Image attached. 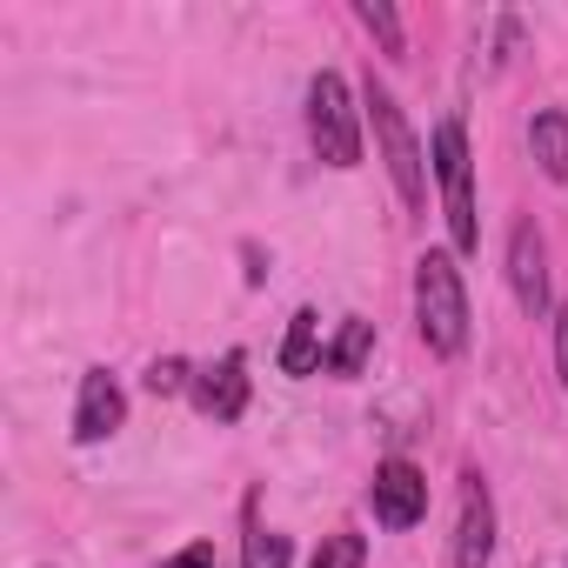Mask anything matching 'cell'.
<instances>
[{
  "label": "cell",
  "instance_id": "obj_1",
  "mask_svg": "<svg viewBox=\"0 0 568 568\" xmlns=\"http://www.w3.org/2000/svg\"><path fill=\"white\" fill-rule=\"evenodd\" d=\"M415 328H422L428 355H442V362H455L468 348V288H462L455 254H442V247H428L415 261Z\"/></svg>",
  "mask_w": 568,
  "mask_h": 568
},
{
  "label": "cell",
  "instance_id": "obj_2",
  "mask_svg": "<svg viewBox=\"0 0 568 568\" xmlns=\"http://www.w3.org/2000/svg\"><path fill=\"white\" fill-rule=\"evenodd\" d=\"M362 108H368L375 148H382V168H388V181H395L402 207H428V168H422V141H415L408 114L395 108V94H388L375 74H368V88H362Z\"/></svg>",
  "mask_w": 568,
  "mask_h": 568
},
{
  "label": "cell",
  "instance_id": "obj_3",
  "mask_svg": "<svg viewBox=\"0 0 568 568\" xmlns=\"http://www.w3.org/2000/svg\"><path fill=\"white\" fill-rule=\"evenodd\" d=\"M435 154V181H442V214H448V241L455 254H475L481 247V221H475V154H468V128L448 114L428 141Z\"/></svg>",
  "mask_w": 568,
  "mask_h": 568
},
{
  "label": "cell",
  "instance_id": "obj_4",
  "mask_svg": "<svg viewBox=\"0 0 568 568\" xmlns=\"http://www.w3.org/2000/svg\"><path fill=\"white\" fill-rule=\"evenodd\" d=\"M308 141L328 168H362V114L342 74H315L308 81Z\"/></svg>",
  "mask_w": 568,
  "mask_h": 568
},
{
  "label": "cell",
  "instance_id": "obj_5",
  "mask_svg": "<svg viewBox=\"0 0 568 568\" xmlns=\"http://www.w3.org/2000/svg\"><path fill=\"white\" fill-rule=\"evenodd\" d=\"M368 501H375V521H382V528H415V521L428 515V475H422L415 462L395 455V462L375 468Z\"/></svg>",
  "mask_w": 568,
  "mask_h": 568
},
{
  "label": "cell",
  "instance_id": "obj_6",
  "mask_svg": "<svg viewBox=\"0 0 568 568\" xmlns=\"http://www.w3.org/2000/svg\"><path fill=\"white\" fill-rule=\"evenodd\" d=\"M508 281H515L521 315L541 322L548 315V241L535 221H515V234H508Z\"/></svg>",
  "mask_w": 568,
  "mask_h": 568
},
{
  "label": "cell",
  "instance_id": "obj_7",
  "mask_svg": "<svg viewBox=\"0 0 568 568\" xmlns=\"http://www.w3.org/2000/svg\"><path fill=\"white\" fill-rule=\"evenodd\" d=\"M128 422V395H121V382L108 375V368H88L81 375V402H74V442H108L114 428Z\"/></svg>",
  "mask_w": 568,
  "mask_h": 568
},
{
  "label": "cell",
  "instance_id": "obj_8",
  "mask_svg": "<svg viewBox=\"0 0 568 568\" xmlns=\"http://www.w3.org/2000/svg\"><path fill=\"white\" fill-rule=\"evenodd\" d=\"M495 561V501L481 475H462V528H455V568H488Z\"/></svg>",
  "mask_w": 568,
  "mask_h": 568
},
{
  "label": "cell",
  "instance_id": "obj_9",
  "mask_svg": "<svg viewBox=\"0 0 568 568\" xmlns=\"http://www.w3.org/2000/svg\"><path fill=\"white\" fill-rule=\"evenodd\" d=\"M194 408H201L207 422H241V415H247V355H241V348L194 375Z\"/></svg>",
  "mask_w": 568,
  "mask_h": 568
},
{
  "label": "cell",
  "instance_id": "obj_10",
  "mask_svg": "<svg viewBox=\"0 0 568 568\" xmlns=\"http://www.w3.org/2000/svg\"><path fill=\"white\" fill-rule=\"evenodd\" d=\"M368 355H375V322L348 315V322H342V335H335V342H328V355H322V375L355 382V375L368 368Z\"/></svg>",
  "mask_w": 568,
  "mask_h": 568
},
{
  "label": "cell",
  "instance_id": "obj_11",
  "mask_svg": "<svg viewBox=\"0 0 568 568\" xmlns=\"http://www.w3.org/2000/svg\"><path fill=\"white\" fill-rule=\"evenodd\" d=\"M528 148H535V168L548 181H568V114L561 108H548V114L528 121Z\"/></svg>",
  "mask_w": 568,
  "mask_h": 568
},
{
  "label": "cell",
  "instance_id": "obj_12",
  "mask_svg": "<svg viewBox=\"0 0 568 568\" xmlns=\"http://www.w3.org/2000/svg\"><path fill=\"white\" fill-rule=\"evenodd\" d=\"M322 315L315 308H302L295 322H288V342H281V375H315L322 368Z\"/></svg>",
  "mask_w": 568,
  "mask_h": 568
},
{
  "label": "cell",
  "instance_id": "obj_13",
  "mask_svg": "<svg viewBox=\"0 0 568 568\" xmlns=\"http://www.w3.org/2000/svg\"><path fill=\"white\" fill-rule=\"evenodd\" d=\"M355 21L382 41V54H402V48H408V41H402V14L388 8V0H355Z\"/></svg>",
  "mask_w": 568,
  "mask_h": 568
},
{
  "label": "cell",
  "instance_id": "obj_14",
  "mask_svg": "<svg viewBox=\"0 0 568 568\" xmlns=\"http://www.w3.org/2000/svg\"><path fill=\"white\" fill-rule=\"evenodd\" d=\"M288 535H274V528H254L247 548H241V568H288Z\"/></svg>",
  "mask_w": 568,
  "mask_h": 568
},
{
  "label": "cell",
  "instance_id": "obj_15",
  "mask_svg": "<svg viewBox=\"0 0 568 568\" xmlns=\"http://www.w3.org/2000/svg\"><path fill=\"white\" fill-rule=\"evenodd\" d=\"M148 395H154V402H161V395H194V368H187L181 355L154 362V368H148Z\"/></svg>",
  "mask_w": 568,
  "mask_h": 568
},
{
  "label": "cell",
  "instance_id": "obj_16",
  "mask_svg": "<svg viewBox=\"0 0 568 568\" xmlns=\"http://www.w3.org/2000/svg\"><path fill=\"white\" fill-rule=\"evenodd\" d=\"M315 568H368V541L362 535H328L315 548Z\"/></svg>",
  "mask_w": 568,
  "mask_h": 568
},
{
  "label": "cell",
  "instance_id": "obj_17",
  "mask_svg": "<svg viewBox=\"0 0 568 568\" xmlns=\"http://www.w3.org/2000/svg\"><path fill=\"white\" fill-rule=\"evenodd\" d=\"M555 375H561V388H568V302L555 308Z\"/></svg>",
  "mask_w": 568,
  "mask_h": 568
},
{
  "label": "cell",
  "instance_id": "obj_18",
  "mask_svg": "<svg viewBox=\"0 0 568 568\" xmlns=\"http://www.w3.org/2000/svg\"><path fill=\"white\" fill-rule=\"evenodd\" d=\"M168 568H214V541H187Z\"/></svg>",
  "mask_w": 568,
  "mask_h": 568
}]
</instances>
